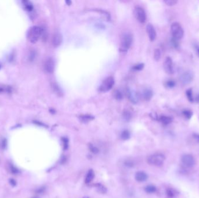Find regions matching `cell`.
I'll list each match as a JSON object with an SVG mask.
<instances>
[{"instance_id":"cell-1","label":"cell","mask_w":199,"mask_h":198,"mask_svg":"<svg viewBox=\"0 0 199 198\" xmlns=\"http://www.w3.org/2000/svg\"><path fill=\"white\" fill-rule=\"evenodd\" d=\"M43 29L41 27L34 26L27 32V37L32 43H36L41 35L43 34Z\"/></svg>"},{"instance_id":"cell-2","label":"cell","mask_w":199,"mask_h":198,"mask_svg":"<svg viewBox=\"0 0 199 198\" xmlns=\"http://www.w3.org/2000/svg\"><path fill=\"white\" fill-rule=\"evenodd\" d=\"M165 157L162 153H157L153 154L147 158V163L152 166H160L163 165L165 162Z\"/></svg>"},{"instance_id":"cell-3","label":"cell","mask_w":199,"mask_h":198,"mask_svg":"<svg viewBox=\"0 0 199 198\" xmlns=\"http://www.w3.org/2000/svg\"><path fill=\"white\" fill-rule=\"evenodd\" d=\"M132 40L133 37L130 33H124L122 34L121 40V47L122 50L124 51H126L128 50L132 45Z\"/></svg>"},{"instance_id":"cell-4","label":"cell","mask_w":199,"mask_h":198,"mask_svg":"<svg viewBox=\"0 0 199 198\" xmlns=\"http://www.w3.org/2000/svg\"><path fill=\"white\" fill-rule=\"evenodd\" d=\"M170 30L173 38L177 40H180L183 37L184 31L182 26L178 23H173L170 26Z\"/></svg>"},{"instance_id":"cell-5","label":"cell","mask_w":199,"mask_h":198,"mask_svg":"<svg viewBox=\"0 0 199 198\" xmlns=\"http://www.w3.org/2000/svg\"><path fill=\"white\" fill-rule=\"evenodd\" d=\"M114 83L115 80L113 77H108L103 81V82L100 85V86L99 87V90L103 92H107L113 87Z\"/></svg>"},{"instance_id":"cell-6","label":"cell","mask_w":199,"mask_h":198,"mask_svg":"<svg viewBox=\"0 0 199 198\" xmlns=\"http://www.w3.org/2000/svg\"><path fill=\"white\" fill-rule=\"evenodd\" d=\"M182 164L187 168H192L195 164V159L192 154H184L181 158Z\"/></svg>"},{"instance_id":"cell-7","label":"cell","mask_w":199,"mask_h":198,"mask_svg":"<svg viewBox=\"0 0 199 198\" xmlns=\"http://www.w3.org/2000/svg\"><path fill=\"white\" fill-rule=\"evenodd\" d=\"M135 15L139 22L143 23L146 22L147 18L146 13L143 8L140 7H136L135 9Z\"/></svg>"},{"instance_id":"cell-8","label":"cell","mask_w":199,"mask_h":198,"mask_svg":"<svg viewBox=\"0 0 199 198\" xmlns=\"http://www.w3.org/2000/svg\"><path fill=\"white\" fill-rule=\"evenodd\" d=\"M193 78L194 75L193 72L191 71H186L180 75L179 80L183 85H188L193 81Z\"/></svg>"},{"instance_id":"cell-9","label":"cell","mask_w":199,"mask_h":198,"mask_svg":"<svg viewBox=\"0 0 199 198\" xmlns=\"http://www.w3.org/2000/svg\"><path fill=\"white\" fill-rule=\"evenodd\" d=\"M164 69L165 72L169 75H172L174 73L173 62L170 57H167L165 59L164 62Z\"/></svg>"},{"instance_id":"cell-10","label":"cell","mask_w":199,"mask_h":198,"mask_svg":"<svg viewBox=\"0 0 199 198\" xmlns=\"http://www.w3.org/2000/svg\"><path fill=\"white\" fill-rule=\"evenodd\" d=\"M44 69L48 73H52L54 71L55 62L52 58H48L44 63Z\"/></svg>"},{"instance_id":"cell-11","label":"cell","mask_w":199,"mask_h":198,"mask_svg":"<svg viewBox=\"0 0 199 198\" xmlns=\"http://www.w3.org/2000/svg\"><path fill=\"white\" fill-rule=\"evenodd\" d=\"M127 96L129 100L133 104H137L139 101V96L137 92L131 88L127 89Z\"/></svg>"},{"instance_id":"cell-12","label":"cell","mask_w":199,"mask_h":198,"mask_svg":"<svg viewBox=\"0 0 199 198\" xmlns=\"http://www.w3.org/2000/svg\"><path fill=\"white\" fill-rule=\"evenodd\" d=\"M146 30L149 37V39L150 41H153L156 38V36H157V34H156V31L154 29V26L149 23L146 26Z\"/></svg>"},{"instance_id":"cell-13","label":"cell","mask_w":199,"mask_h":198,"mask_svg":"<svg viewBox=\"0 0 199 198\" xmlns=\"http://www.w3.org/2000/svg\"><path fill=\"white\" fill-rule=\"evenodd\" d=\"M52 44L54 47H58L61 45L62 42V36L61 33L56 32L52 37Z\"/></svg>"},{"instance_id":"cell-14","label":"cell","mask_w":199,"mask_h":198,"mask_svg":"<svg viewBox=\"0 0 199 198\" xmlns=\"http://www.w3.org/2000/svg\"><path fill=\"white\" fill-rule=\"evenodd\" d=\"M135 178L139 182H144L147 180L148 176L143 172H138L135 175Z\"/></svg>"},{"instance_id":"cell-15","label":"cell","mask_w":199,"mask_h":198,"mask_svg":"<svg viewBox=\"0 0 199 198\" xmlns=\"http://www.w3.org/2000/svg\"><path fill=\"white\" fill-rule=\"evenodd\" d=\"M22 5L24 8V9L27 11V12H32L34 9V7L33 4L29 1H27V0H23L22 1Z\"/></svg>"},{"instance_id":"cell-16","label":"cell","mask_w":199,"mask_h":198,"mask_svg":"<svg viewBox=\"0 0 199 198\" xmlns=\"http://www.w3.org/2000/svg\"><path fill=\"white\" fill-rule=\"evenodd\" d=\"M153 91L149 88H146L143 91V98L146 101H150L151 98L153 97Z\"/></svg>"},{"instance_id":"cell-17","label":"cell","mask_w":199,"mask_h":198,"mask_svg":"<svg viewBox=\"0 0 199 198\" xmlns=\"http://www.w3.org/2000/svg\"><path fill=\"white\" fill-rule=\"evenodd\" d=\"M158 119L164 125H168L172 121V119L171 117L166 116H161Z\"/></svg>"},{"instance_id":"cell-18","label":"cell","mask_w":199,"mask_h":198,"mask_svg":"<svg viewBox=\"0 0 199 198\" xmlns=\"http://www.w3.org/2000/svg\"><path fill=\"white\" fill-rule=\"evenodd\" d=\"M94 177V173L93 170H89L86 176V178H85V182L86 183H89L93 181Z\"/></svg>"},{"instance_id":"cell-19","label":"cell","mask_w":199,"mask_h":198,"mask_svg":"<svg viewBox=\"0 0 199 198\" xmlns=\"http://www.w3.org/2000/svg\"><path fill=\"white\" fill-rule=\"evenodd\" d=\"M80 120L83 123H88L91 120H92L94 119V117H93L91 115H82L80 117Z\"/></svg>"},{"instance_id":"cell-20","label":"cell","mask_w":199,"mask_h":198,"mask_svg":"<svg viewBox=\"0 0 199 198\" xmlns=\"http://www.w3.org/2000/svg\"><path fill=\"white\" fill-rule=\"evenodd\" d=\"M166 196L169 198H173L176 195V192L175 190L171 188H168L166 191Z\"/></svg>"},{"instance_id":"cell-21","label":"cell","mask_w":199,"mask_h":198,"mask_svg":"<svg viewBox=\"0 0 199 198\" xmlns=\"http://www.w3.org/2000/svg\"><path fill=\"white\" fill-rule=\"evenodd\" d=\"M123 117L126 121H129L132 118L131 113L128 110H124L123 112Z\"/></svg>"},{"instance_id":"cell-22","label":"cell","mask_w":199,"mask_h":198,"mask_svg":"<svg viewBox=\"0 0 199 198\" xmlns=\"http://www.w3.org/2000/svg\"><path fill=\"white\" fill-rule=\"evenodd\" d=\"M161 56V53L160 49H155L154 52V58L156 61H159Z\"/></svg>"},{"instance_id":"cell-23","label":"cell","mask_w":199,"mask_h":198,"mask_svg":"<svg viewBox=\"0 0 199 198\" xmlns=\"http://www.w3.org/2000/svg\"><path fill=\"white\" fill-rule=\"evenodd\" d=\"M186 95L188 99V100L190 102H193L194 101V98H193V92L192 89L188 90L186 92Z\"/></svg>"},{"instance_id":"cell-24","label":"cell","mask_w":199,"mask_h":198,"mask_svg":"<svg viewBox=\"0 0 199 198\" xmlns=\"http://www.w3.org/2000/svg\"><path fill=\"white\" fill-rule=\"evenodd\" d=\"M145 191L148 193H153L156 192V191H157V188L153 185H149L145 188Z\"/></svg>"},{"instance_id":"cell-25","label":"cell","mask_w":199,"mask_h":198,"mask_svg":"<svg viewBox=\"0 0 199 198\" xmlns=\"http://www.w3.org/2000/svg\"><path fill=\"white\" fill-rule=\"evenodd\" d=\"M182 114L187 119H190L193 116V112L190 110H184L182 112Z\"/></svg>"},{"instance_id":"cell-26","label":"cell","mask_w":199,"mask_h":198,"mask_svg":"<svg viewBox=\"0 0 199 198\" xmlns=\"http://www.w3.org/2000/svg\"><path fill=\"white\" fill-rule=\"evenodd\" d=\"M131 134L129 131L127 130H124L122 132L121 134V137L123 140H127L130 138Z\"/></svg>"},{"instance_id":"cell-27","label":"cell","mask_w":199,"mask_h":198,"mask_svg":"<svg viewBox=\"0 0 199 198\" xmlns=\"http://www.w3.org/2000/svg\"><path fill=\"white\" fill-rule=\"evenodd\" d=\"M113 96L117 100H121L123 99V94L122 92L119 90H116L115 91L114 93H113Z\"/></svg>"},{"instance_id":"cell-28","label":"cell","mask_w":199,"mask_h":198,"mask_svg":"<svg viewBox=\"0 0 199 198\" xmlns=\"http://www.w3.org/2000/svg\"><path fill=\"white\" fill-rule=\"evenodd\" d=\"M52 89L54 90V92L56 94H57L59 95H62V93L61 89L59 87V86H58L57 84H56L55 83H53V84H52Z\"/></svg>"},{"instance_id":"cell-29","label":"cell","mask_w":199,"mask_h":198,"mask_svg":"<svg viewBox=\"0 0 199 198\" xmlns=\"http://www.w3.org/2000/svg\"><path fill=\"white\" fill-rule=\"evenodd\" d=\"M175 85H176L175 82L174 80H168L165 82V86H166V87H167L168 88H174L175 86Z\"/></svg>"},{"instance_id":"cell-30","label":"cell","mask_w":199,"mask_h":198,"mask_svg":"<svg viewBox=\"0 0 199 198\" xmlns=\"http://www.w3.org/2000/svg\"><path fill=\"white\" fill-rule=\"evenodd\" d=\"M144 66H145V65L143 63H139V64L134 65L132 67V70H133V71H140V70L143 69Z\"/></svg>"},{"instance_id":"cell-31","label":"cell","mask_w":199,"mask_h":198,"mask_svg":"<svg viewBox=\"0 0 199 198\" xmlns=\"http://www.w3.org/2000/svg\"><path fill=\"white\" fill-rule=\"evenodd\" d=\"M89 149L90 150V151L92 153H93L94 154H97V153H98L99 152V149L96 147L94 146L92 144H90V145H89Z\"/></svg>"},{"instance_id":"cell-32","label":"cell","mask_w":199,"mask_h":198,"mask_svg":"<svg viewBox=\"0 0 199 198\" xmlns=\"http://www.w3.org/2000/svg\"><path fill=\"white\" fill-rule=\"evenodd\" d=\"M164 3L168 6H173L175 5L178 1H175V0H166V1H164Z\"/></svg>"},{"instance_id":"cell-33","label":"cell","mask_w":199,"mask_h":198,"mask_svg":"<svg viewBox=\"0 0 199 198\" xmlns=\"http://www.w3.org/2000/svg\"><path fill=\"white\" fill-rule=\"evenodd\" d=\"M170 42H171V44L174 48H177L179 47V42H178V40L175 39L174 38H172L171 39V41H170Z\"/></svg>"},{"instance_id":"cell-34","label":"cell","mask_w":199,"mask_h":198,"mask_svg":"<svg viewBox=\"0 0 199 198\" xmlns=\"http://www.w3.org/2000/svg\"><path fill=\"white\" fill-rule=\"evenodd\" d=\"M97 189L99 190V191L102 193H105L106 192V188L100 183H98L97 185Z\"/></svg>"},{"instance_id":"cell-35","label":"cell","mask_w":199,"mask_h":198,"mask_svg":"<svg viewBox=\"0 0 199 198\" xmlns=\"http://www.w3.org/2000/svg\"><path fill=\"white\" fill-rule=\"evenodd\" d=\"M62 143L64 145V149H67L68 148V139L66 138H62Z\"/></svg>"},{"instance_id":"cell-36","label":"cell","mask_w":199,"mask_h":198,"mask_svg":"<svg viewBox=\"0 0 199 198\" xmlns=\"http://www.w3.org/2000/svg\"><path fill=\"white\" fill-rule=\"evenodd\" d=\"M35 58H36V52L34 51H32L31 52L30 55H29V59L31 61H33Z\"/></svg>"},{"instance_id":"cell-37","label":"cell","mask_w":199,"mask_h":198,"mask_svg":"<svg viewBox=\"0 0 199 198\" xmlns=\"http://www.w3.org/2000/svg\"><path fill=\"white\" fill-rule=\"evenodd\" d=\"M193 137L198 143H199V134H198L194 133L193 134Z\"/></svg>"},{"instance_id":"cell-38","label":"cell","mask_w":199,"mask_h":198,"mask_svg":"<svg viewBox=\"0 0 199 198\" xmlns=\"http://www.w3.org/2000/svg\"><path fill=\"white\" fill-rule=\"evenodd\" d=\"M194 48H195V50H196V51L197 54L198 56H199V46H197V45H195V46H194Z\"/></svg>"},{"instance_id":"cell-39","label":"cell","mask_w":199,"mask_h":198,"mask_svg":"<svg viewBox=\"0 0 199 198\" xmlns=\"http://www.w3.org/2000/svg\"><path fill=\"white\" fill-rule=\"evenodd\" d=\"M194 101H195L196 102L199 103V94H198V95L196 96V97L195 99H194Z\"/></svg>"},{"instance_id":"cell-40","label":"cell","mask_w":199,"mask_h":198,"mask_svg":"<svg viewBox=\"0 0 199 198\" xmlns=\"http://www.w3.org/2000/svg\"><path fill=\"white\" fill-rule=\"evenodd\" d=\"M66 3L68 4V5H70V4H71V1H66Z\"/></svg>"},{"instance_id":"cell-41","label":"cell","mask_w":199,"mask_h":198,"mask_svg":"<svg viewBox=\"0 0 199 198\" xmlns=\"http://www.w3.org/2000/svg\"><path fill=\"white\" fill-rule=\"evenodd\" d=\"M3 88H2L1 87H0V92H3Z\"/></svg>"},{"instance_id":"cell-42","label":"cell","mask_w":199,"mask_h":198,"mask_svg":"<svg viewBox=\"0 0 199 198\" xmlns=\"http://www.w3.org/2000/svg\"><path fill=\"white\" fill-rule=\"evenodd\" d=\"M0 69H1V65H0Z\"/></svg>"}]
</instances>
